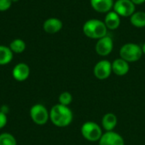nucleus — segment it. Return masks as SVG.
I'll return each mask as SVG.
<instances>
[{
	"instance_id": "423d86ee",
	"label": "nucleus",
	"mask_w": 145,
	"mask_h": 145,
	"mask_svg": "<svg viewBox=\"0 0 145 145\" xmlns=\"http://www.w3.org/2000/svg\"><path fill=\"white\" fill-rule=\"evenodd\" d=\"M113 10L121 17H130L136 11V5L131 0H117L114 3Z\"/></svg>"
},
{
	"instance_id": "39448f33",
	"label": "nucleus",
	"mask_w": 145,
	"mask_h": 145,
	"mask_svg": "<svg viewBox=\"0 0 145 145\" xmlns=\"http://www.w3.org/2000/svg\"><path fill=\"white\" fill-rule=\"evenodd\" d=\"M30 117L35 124L43 126L49 120V111L43 105L36 104L30 110Z\"/></svg>"
},
{
	"instance_id": "20e7f679",
	"label": "nucleus",
	"mask_w": 145,
	"mask_h": 145,
	"mask_svg": "<svg viewBox=\"0 0 145 145\" xmlns=\"http://www.w3.org/2000/svg\"><path fill=\"white\" fill-rule=\"evenodd\" d=\"M81 133L82 137L89 142H99L103 135L102 127L93 121H87L81 127Z\"/></svg>"
},
{
	"instance_id": "9b49d317",
	"label": "nucleus",
	"mask_w": 145,
	"mask_h": 145,
	"mask_svg": "<svg viewBox=\"0 0 145 145\" xmlns=\"http://www.w3.org/2000/svg\"><path fill=\"white\" fill-rule=\"evenodd\" d=\"M91 7L98 13L107 14L111 11L114 6L113 0H90Z\"/></svg>"
},
{
	"instance_id": "412c9836",
	"label": "nucleus",
	"mask_w": 145,
	"mask_h": 145,
	"mask_svg": "<svg viewBox=\"0 0 145 145\" xmlns=\"http://www.w3.org/2000/svg\"><path fill=\"white\" fill-rule=\"evenodd\" d=\"M12 4L11 0H0V11L8 10Z\"/></svg>"
},
{
	"instance_id": "f8f14e48",
	"label": "nucleus",
	"mask_w": 145,
	"mask_h": 145,
	"mask_svg": "<svg viewBox=\"0 0 145 145\" xmlns=\"http://www.w3.org/2000/svg\"><path fill=\"white\" fill-rule=\"evenodd\" d=\"M112 72L119 76H123L129 72L130 66L129 63L121 58L116 59L112 63Z\"/></svg>"
},
{
	"instance_id": "7ed1b4c3",
	"label": "nucleus",
	"mask_w": 145,
	"mask_h": 145,
	"mask_svg": "<svg viewBox=\"0 0 145 145\" xmlns=\"http://www.w3.org/2000/svg\"><path fill=\"white\" fill-rule=\"evenodd\" d=\"M143 54L142 48L134 42H127L120 48V58L128 63L138 61Z\"/></svg>"
},
{
	"instance_id": "f257e3e1",
	"label": "nucleus",
	"mask_w": 145,
	"mask_h": 145,
	"mask_svg": "<svg viewBox=\"0 0 145 145\" xmlns=\"http://www.w3.org/2000/svg\"><path fill=\"white\" fill-rule=\"evenodd\" d=\"M49 120L57 127H66L73 121V113L69 106L57 104L49 110Z\"/></svg>"
},
{
	"instance_id": "f3484780",
	"label": "nucleus",
	"mask_w": 145,
	"mask_h": 145,
	"mask_svg": "<svg viewBox=\"0 0 145 145\" xmlns=\"http://www.w3.org/2000/svg\"><path fill=\"white\" fill-rule=\"evenodd\" d=\"M13 59V52L9 47L0 45V65L9 64Z\"/></svg>"
},
{
	"instance_id": "393cba45",
	"label": "nucleus",
	"mask_w": 145,
	"mask_h": 145,
	"mask_svg": "<svg viewBox=\"0 0 145 145\" xmlns=\"http://www.w3.org/2000/svg\"><path fill=\"white\" fill-rule=\"evenodd\" d=\"M142 48V51H143V54H145V42L143 44V46L141 47Z\"/></svg>"
},
{
	"instance_id": "1a4fd4ad",
	"label": "nucleus",
	"mask_w": 145,
	"mask_h": 145,
	"mask_svg": "<svg viewBox=\"0 0 145 145\" xmlns=\"http://www.w3.org/2000/svg\"><path fill=\"white\" fill-rule=\"evenodd\" d=\"M99 145H125L124 138L117 133L105 132L99 141Z\"/></svg>"
},
{
	"instance_id": "4be33fe9",
	"label": "nucleus",
	"mask_w": 145,
	"mask_h": 145,
	"mask_svg": "<svg viewBox=\"0 0 145 145\" xmlns=\"http://www.w3.org/2000/svg\"><path fill=\"white\" fill-rule=\"evenodd\" d=\"M7 122H8L7 115L0 111V129L3 128L7 125Z\"/></svg>"
},
{
	"instance_id": "ddd939ff",
	"label": "nucleus",
	"mask_w": 145,
	"mask_h": 145,
	"mask_svg": "<svg viewBox=\"0 0 145 145\" xmlns=\"http://www.w3.org/2000/svg\"><path fill=\"white\" fill-rule=\"evenodd\" d=\"M63 27L62 21L58 18H48L43 23V30L48 34H55Z\"/></svg>"
},
{
	"instance_id": "6ab92c4d",
	"label": "nucleus",
	"mask_w": 145,
	"mask_h": 145,
	"mask_svg": "<svg viewBox=\"0 0 145 145\" xmlns=\"http://www.w3.org/2000/svg\"><path fill=\"white\" fill-rule=\"evenodd\" d=\"M0 145H17V141L11 133H3L0 134Z\"/></svg>"
},
{
	"instance_id": "2eb2a0df",
	"label": "nucleus",
	"mask_w": 145,
	"mask_h": 145,
	"mask_svg": "<svg viewBox=\"0 0 145 145\" xmlns=\"http://www.w3.org/2000/svg\"><path fill=\"white\" fill-rule=\"evenodd\" d=\"M118 123L117 116L113 113H107L105 114L101 121L102 128L105 132H111L116 127Z\"/></svg>"
},
{
	"instance_id": "a878e982",
	"label": "nucleus",
	"mask_w": 145,
	"mask_h": 145,
	"mask_svg": "<svg viewBox=\"0 0 145 145\" xmlns=\"http://www.w3.org/2000/svg\"><path fill=\"white\" fill-rule=\"evenodd\" d=\"M12 1V3H15V2H17L18 0H11Z\"/></svg>"
},
{
	"instance_id": "0eeeda50",
	"label": "nucleus",
	"mask_w": 145,
	"mask_h": 145,
	"mask_svg": "<svg viewBox=\"0 0 145 145\" xmlns=\"http://www.w3.org/2000/svg\"><path fill=\"white\" fill-rule=\"evenodd\" d=\"M112 73L111 62L107 59H102L96 63L93 67V75L99 80L108 79Z\"/></svg>"
},
{
	"instance_id": "aec40b11",
	"label": "nucleus",
	"mask_w": 145,
	"mask_h": 145,
	"mask_svg": "<svg viewBox=\"0 0 145 145\" xmlns=\"http://www.w3.org/2000/svg\"><path fill=\"white\" fill-rule=\"evenodd\" d=\"M72 100H73V97L71 93L69 92H63L59 96V104L65 106H69L71 104Z\"/></svg>"
},
{
	"instance_id": "6e6552de",
	"label": "nucleus",
	"mask_w": 145,
	"mask_h": 145,
	"mask_svg": "<svg viewBox=\"0 0 145 145\" xmlns=\"http://www.w3.org/2000/svg\"><path fill=\"white\" fill-rule=\"evenodd\" d=\"M114 48V42L109 36L99 39L95 44V52L102 57L108 56Z\"/></svg>"
},
{
	"instance_id": "b1692460",
	"label": "nucleus",
	"mask_w": 145,
	"mask_h": 145,
	"mask_svg": "<svg viewBox=\"0 0 145 145\" xmlns=\"http://www.w3.org/2000/svg\"><path fill=\"white\" fill-rule=\"evenodd\" d=\"M135 5H140L145 3V0H131Z\"/></svg>"
},
{
	"instance_id": "a211bd4d",
	"label": "nucleus",
	"mask_w": 145,
	"mask_h": 145,
	"mask_svg": "<svg viewBox=\"0 0 145 145\" xmlns=\"http://www.w3.org/2000/svg\"><path fill=\"white\" fill-rule=\"evenodd\" d=\"M26 48L25 42L21 39H14L9 44V48L14 54H21Z\"/></svg>"
},
{
	"instance_id": "4468645a",
	"label": "nucleus",
	"mask_w": 145,
	"mask_h": 145,
	"mask_svg": "<svg viewBox=\"0 0 145 145\" xmlns=\"http://www.w3.org/2000/svg\"><path fill=\"white\" fill-rule=\"evenodd\" d=\"M104 22L108 30H116L119 28L121 25V16L118 14H116L114 10H111L105 14Z\"/></svg>"
},
{
	"instance_id": "9d476101",
	"label": "nucleus",
	"mask_w": 145,
	"mask_h": 145,
	"mask_svg": "<svg viewBox=\"0 0 145 145\" xmlns=\"http://www.w3.org/2000/svg\"><path fill=\"white\" fill-rule=\"evenodd\" d=\"M12 76L14 80L18 82H24L30 76V68L25 63H19L14 67Z\"/></svg>"
},
{
	"instance_id": "dca6fc26",
	"label": "nucleus",
	"mask_w": 145,
	"mask_h": 145,
	"mask_svg": "<svg viewBox=\"0 0 145 145\" xmlns=\"http://www.w3.org/2000/svg\"><path fill=\"white\" fill-rule=\"evenodd\" d=\"M131 24L136 28L145 27V12L144 11H135L130 17Z\"/></svg>"
},
{
	"instance_id": "5701e85b",
	"label": "nucleus",
	"mask_w": 145,
	"mask_h": 145,
	"mask_svg": "<svg viewBox=\"0 0 145 145\" xmlns=\"http://www.w3.org/2000/svg\"><path fill=\"white\" fill-rule=\"evenodd\" d=\"M8 110H9V109H8V107L7 105H3L1 107V109H0V111L3 112V113H4V114H6V115L8 114Z\"/></svg>"
},
{
	"instance_id": "f03ea898",
	"label": "nucleus",
	"mask_w": 145,
	"mask_h": 145,
	"mask_svg": "<svg viewBox=\"0 0 145 145\" xmlns=\"http://www.w3.org/2000/svg\"><path fill=\"white\" fill-rule=\"evenodd\" d=\"M82 31L86 37L99 40L107 36L108 29L103 20L98 19H90L83 24Z\"/></svg>"
}]
</instances>
